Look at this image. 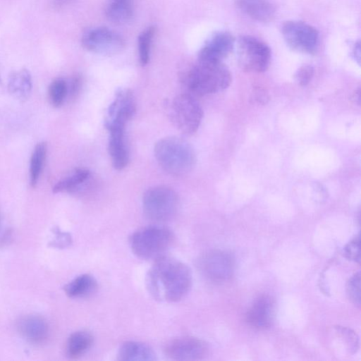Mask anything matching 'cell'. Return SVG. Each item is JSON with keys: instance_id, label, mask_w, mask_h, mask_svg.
I'll return each mask as SVG.
<instances>
[{"instance_id": "cell-1", "label": "cell", "mask_w": 361, "mask_h": 361, "mask_svg": "<svg viewBox=\"0 0 361 361\" xmlns=\"http://www.w3.org/2000/svg\"><path fill=\"white\" fill-rule=\"evenodd\" d=\"M145 281L147 289L154 299L176 302L190 291L192 275L184 262L164 255L154 261L147 271Z\"/></svg>"}, {"instance_id": "cell-2", "label": "cell", "mask_w": 361, "mask_h": 361, "mask_svg": "<svg viewBox=\"0 0 361 361\" xmlns=\"http://www.w3.org/2000/svg\"><path fill=\"white\" fill-rule=\"evenodd\" d=\"M180 80L190 92L202 96L226 89L231 82V74L223 62L197 59L181 71Z\"/></svg>"}, {"instance_id": "cell-3", "label": "cell", "mask_w": 361, "mask_h": 361, "mask_svg": "<svg viewBox=\"0 0 361 361\" xmlns=\"http://www.w3.org/2000/svg\"><path fill=\"white\" fill-rule=\"evenodd\" d=\"M159 166L173 176H183L195 166L196 156L193 147L185 140L167 137L158 140L154 147Z\"/></svg>"}, {"instance_id": "cell-4", "label": "cell", "mask_w": 361, "mask_h": 361, "mask_svg": "<svg viewBox=\"0 0 361 361\" xmlns=\"http://www.w3.org/2000/svg\"><path fill=\"white\" fill-rule=\"evenodd\" d=\"M175 235L169 228L151 225L134 231L129 238V245L133 253L143 260H156L171 249Z\"/></svg>"}, {"instance_id": "cell-5", "label": "cell", "mask_w": 361, "mask_h": 361, "mask_svg": "<svg viewBox=\"0 0 361 361\" xmlns=\"http://www.w3.org/2000/svg\"><path fill=\"white\" fill-rule=\"evenodd\" d=\"M179 206L178 194L168 186L150 188L142 197V209L145 216L157 222L172 219L176 215Z\"/></svg>"}, {"instance_id": "cell-6", "label": "cell", "mask_w": 361, "mask_h": 361, "mask_svg": "<svg viewBox=\"0 0 361 361\" xmlns=\"http://www.w3.org/2000/svg\"><path fill=\"white\" fill-rule=\"evenodd\" d=\"M171 121L182 133L190 135L198 129L203 111L200 103L190 94H180L175 97L171 104Z\"/></svg>"}, {"instance_id": "cell-7", "label": "cell", "mask_w": 361, "mask_h": 361, "mask_svg": "<svg viewBox=\"0 0 361 361\" xmlns=\"http://www.w3.org/2000/svg\"><path fill=\"white\" fill-rule=\"evenodd\" d=\"M237 56L239 64L243 70L262 73L270 65L271 51L269 47L259 39L243 35L237 41Z\"/></svg>"}, {"instance_id": "cell-8", "label": "cell", "mask_w": 361, "mask_h": 361, "mask_svg": "<svg viewBox=\"0 0 361 361\" xmlns=\"http://www.w3.org/2000/svg\"><path fill=\"white\" fill-rule=\"evenodd\" d=\"M281 32L284 41L291 49L302 54L316 53L319 34L313 26L299 20H288L281 25Z\"/></svg>"}, {"instance_id": "cell-9", "label": "cell", "mask_w": 361, "mask_h": 361, "mask_svg": "<svg viewBox=\"0 0 361 361\" xmlns=\"http://www.w3.org/2000/svg\"><path fill=\"white\" fill-rule=\"evenodd\" d=\"M197 268L208 281L221 283L233 276L235 259L231 252L221 250H212L204 252L197 259Z\"/></svg>"}, {"instance_id": "cell-10", "label": "cell", "mask_w": 361, "mask_h": 361, "mask_svg": "<svg viewBox=\"0 0 361 361\" xmlns=\"http://www.w3.org/2000/svg\"><path fill=\"white\" fill-rule=\"evenodd\" d=\"M82 44L88 51L107 56L117 54L125 47L123 39L106 27L87 31L82 36Z\"/></svg>"}, {"instance_id": "cell-11", "label": "cell", "mask_w": 361, "mask_h": 361, "mask_svg": "<svg viewBox=\"0 0 361 361\" xmlns=\"http://www.w3.org/2000/svg\"><path fill=\"white\" fill-rule=\"evenodd\" d=\"M164 353L167 357L174 360H199L208 355L209 346L200 338L183 336L167 342Z\"/></svg>"}, {"instance_id": "cell-12", "label": "cell", "mask_w": 361, "mask_h": 361, "mask_svg": "<svg viewBox=\"0 0 361 361\" xmlns=\"http://www.w3.org/2000/svg\"><path fill=\"white\" fill-rule=\"evenodd\" d=\"M235 40L226 31L212 35L200 50L197 59L207 61L222 62L233 51Z\"/></svg>"}, {"instance_id": "cell-13", "label": "cell", "mask_w": 361, "mask_h": 361, "mask_svg": "<svg viewBox=\"0 0 361 361\" xmlns=\"http://www.w3.org/2000/svg\"><path fill=\"white\" fill-rule=\"evenodd\" d=\"M135 110L133 93L129 90H120L109 106V118L106 121V128H126L128 121L134 116Z\"/></svg>"}, {"instance_id": "cell-14", "label": "cell", "mask_w": 361, "mask_h": 361, "mask_svg": "<svg viewBox=\"0 0 361 361\" xmlns=\"http://www.w3.org/2000/svg\"><path fill=\"white\" fill-rule=\"evenodd\" d=\"M246 321L257 329H266L274 323L275 303L269 295L258 296L252 303L246 314Z\"/></svg>"}, {"instance_id": "cell-15", "label": "cell", "mask_w": 361, "mask_h": 361, "mask_svg": "<svg viewBox=\"0 0 361 361\" xmlns=\"http://www.w3.org/2000/svg\"><path fill=\"white\" fill-rule=\"evenodd\" d=\"M110 136L108 149L112 165L116 170L124 169L129 161V152L125 139V128L113 127L108 128Z\"/></svg>"}, {"instance_id": "cell-16", "label": "cell", "mask_w": 361, "mask_h": 361, "mask_svg": "<svg viewBox=\"0 0 361 361\" xmlns=\"http://www.w3.org/2000/svg\"><path fill=\"white\" fill-rule=\"evenodd\" d=\"M18 329L21 335L33 343H41L49 334V326L40 317L28 315L18 321Z\"/></svg>"}, {"instance_id": "cell-17", "label": "cell", "mask_w": 361, "mask_h": 361, "mask_svg": "<svg viewBox=\"0 0 361 361\" xmlns=\"http://www.w3.org/2000/svg\"><path fill=\"white\" fill-rule=\"evenodd\" d=\"M235 4L240 11L259 22L268 23L275 17L276 9L268 0H235Z\"/></svg>"}, {"instance_id": "cell-18", "label": "cell", "mask_w": 361, "mask_h": 361, "mask_svg": "<svg viewBox=\"0 0 361 361\" xmlns=\"http://www.w3.org/2000/svg\"><path fill=\"white\" fill-rule=\"evenodd\" d=\"M117 359L121 361H153L157 360V355L147 344L128 341L120 345Z\"/></svg>"}, {"instance_id": "cell-19", "label": "cell", "mask_w": 361, "mask_h": 361, "mask_svg": "<svg viewBox=\"0 0 361 361\" xmlns=\"http://www.w3.org/2000/svg\"><path fill=\"white\" fill-rule=\"evenodd\" d=\"M97 281L95 278L89 274H81L68 283L63 289L65 293L71 298H82L94 293L97 288Z\"/></svg>"}, {"instance_id": "cell-20", "label": "cell", "mask_w": 361, "mask_h": 361, "mask_svg": "<svg viewBox=\"0 0 361 361\" xmlns=\"http://www.w3.org/2000/svg\"><path fill=\"white\" fill-rule=\"evenodd\" d=\"M8 89L16 99L26 100L32 90V78L27 69H21L13 73L8 79Z\"/></svg>"}, {"instance_id": "cell-21", "label": "cell", "mask_w": 361, "mask_h": 361, "mask_svg": "<svg viewBox=\"0 0 361 361\" xmlns=\"http://www.w3.org/2000/svg\"><path fill=\"white\" fill-rule=\"evenodd\" d=\"M92 335L87 331H77L70 335L67 340L66 351L71 359H78L84 355L92 347Z\"/></svg>"}, {"instance_id": "cell-22", "label": "cell", "mask_w": 361, "mask_h": 361, "mask_svg": "<svg viewBox=\"0 0 361 361\" xmlns=\"http://www.w3.org/2000/svg\"><path fill=\"white\" fill-rule=\"evenodd\" d=\"M133 12V0H109L105 11L106 18L115 24L130 21Z\"/></svg>"}, {"instance_id": "cell-23", "label": "cell", "mask_w": 361, "mask_h": 361, "mask_svg": "<svg viewBox=\"0 0 361 361\" xmlns=\"http://www.w3.org/2000/svg\"><path fill=\"white\" fill-rule=\"evenodd\" d=\"M90 173L87 169H75L57 182L52 191L54 193L75 192L90 178Z\"/></svg>"}, {"instance_id": "cell-24", "label": "cell", "mask_w": 361, "mask_h": 361, "mask_svg": "<svg viewBox=\"0 0 361 361\" xmlns=\"http://www.w3.org/2000/svg\"><path fill=\"white\" fill-rule=\"evenodd\" d=\"M47 151V142H40L36 145L32 153L30 164V183L32 188L36 186L39 180L45 162Z\"/></svg>"}, {"instance_id": "cell-25", "label": "cell", "mask_w": 361, "mask_h": 361, "mask_svg": "<svg viewBox=\"0 0 361 361\" xmlns=\"http://www.w3.org/2000/svg\"><path fill=\"white\" fill-rule=\"evenodd\" d=\"M154 33L155 28L149 27L142 31L138 37L139 59L142 66H145L149 62L151 44Z\"/></svg>"}, {"instance_id": "cell-26", "label": "cell", "mask_w": 361, "mask_h": 361, "mask_svg": "<svg viewBox=\"0 0 361 361\" xmlns=\"http://www.w3.org/2000/svg\"><path fill=\"white\" fill-rule=\"evenodd\" d=\"M68 87L66 81L62 78L55 79L49 87V98L54 107H60L68 94Z\"/></svg>"}, {"instance_id": "cell-27", "label": "cell", "mask_w": 361, "mask_h": 361, "mask_svg": "<svg viewBox=\"0 0 361 361\" xmlns=\"http://www.w3.org/2000/svg\"><path fill=\"white\" fill-rule=\"evenodd\" d=\"M348 298L355 305H360V273L354 274L348 280L346 286Z\"/></svg>"}, {"instance_id": "cell-28", "label": "cell", "mask_w": 361, "mask_h": 361, "mask_svg": "<svg viewBox=\"0 0 361 361\" xmlns=\"http://www.w3.org/2000/svg\"><path fill=\"white\" fill-rule=\"evenodd\" d=\"M344 255L349 260L360 263V248L359 235L355 237L345 245L344 247Z\"/></svg>"}, {"instance_id": "cell-29", "label": "cell", "mask_w": 361, "mask_h": 361, "mask_svg": "<svg viewBox=\"0 0 361 361\" xmlns=\"http://www.w3.org/2000/svg\"><path fill=\"white\" fill-rule=\"evenodd\" d=\"M313 75V66L310 64H304L297 70L295 78L299 85L306 86L312 80Z\"/></svg>"}, {"instance_id": "cell-30", "label": "cell", "mask_w": 361, "mask_h": 361, "mask_svg": "<svg viewBox=\"0 0 361 361\" xmlns=\"http://www.w3.org/2000/svg\"><path fill=\"white\" fill-rule=\"evenodd\" d=\"M55 231L56 238L51 242V246L59 248H64L71 244L72 239L69 233L61 232L59 229H56Z\"/></svg>"}, {"instance_id": "cell-31", "label": "cell", "mask_w": 361, "mask_h": 361, "mask_svg": "<svg viewBox=\"0 0 361 361\" xmlns=\"http://www.w3.org/2000/svg\"><path fill=\"white\" fill-rule=\"evenodd\" d=\"M254 99L258 102L264 104L269 99L268 94L265 92L264 90H254Z\"/></svg>"}, {"instance_id": "cell-32", "label": "cell", "mask_w": 361, "mask_h": 361, "mask_svg": "<svg viewBox=\"0 0 361 361\" xmlns=\"http://www.w3.org/2000/svg\"><path fill=\"white\" fill-rule=\"evenodd\" d=\"M353 54L354 56L355 60L357 61L358 63H360V42H357L355 44L353 49Z\"/></svg>"}, {"instance_id": "cell-33", "label": "cell", "mask_w": 361, "mask_h": 361, "mask_svg": "<svg viewBox=\"0 0 361 361\" xmlns=\"http://www.w3.org/2000/svg\"><path fill=\"white\" fill-rule=\"evenodd\" d=\"M75 0H54L56 7H63L73 3Z\"/></svg>"}]
</instances>
